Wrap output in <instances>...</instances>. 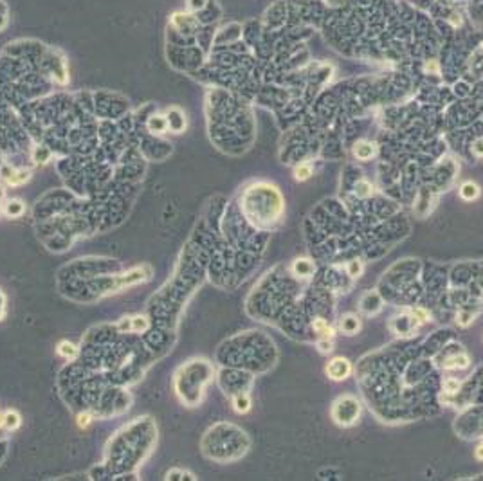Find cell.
Masks as SVG:
<instances>
[{"label":"cell","instance_id":"obj_27","mask_svg":"<svg viewBox=\"0 0 483 481\" xmlns=\"http://www.w3.org/2000/svg\"><path fill=\"white\" fill-rule=\"evenodd\" d=\"M413 318L417 319L419 322H428L429 319H431V316H429V312H428V310H424V308H415Z\"/></svg>","mask_w":483,"mask_h":481},{"label":"cell","instance_id":"obj_13","mask_svg":"<svg viewBox=\"0 0 483 481\" xmlns=\"http://www.w3.org/2000/svg\"><path fill=\"white\" fill-rule=\"evenodd\" d=\"M312 328H314V332L319 333L321 337H332V339H334V335H335L334 326H330L328 322L324 321V319H321V318H318V319H314V321H312Z\"/></svg>","mask_w":483,"mask_h":481},{"label":"cell","instance_id":"obj_7","mask_svg":"<svg viewBox=\"0 0 483 481\" xmlns=\"http://www.w3.org/2000/svg\"><path fill=\"white\" fill-rule=\"evenodd\" d=\"M354 155L359 160H370L377 155V144L372 141H359L354 146Z\"/></svg>","mask_w":483,"mask_h":481},{"label":"cell","instance_id":"obj_17","mask_svg":"<svg viewBox=\"0 0 483 481\" xmlns=\"http://www.w3.org/2000/svg\"><path fill=\"white\" fill-rule=\"evenodd\" d=\"M312 166L310 164H307V162H303V164H298L294 168V179L298 180V182H305V180H309L310 177H312Z\"/></svg>","mask_w":483,"mask_h":481},{"label":"cell","instance_id":"obj_24","mask_svg":"<svg viewBox=\"0 0 483 481\" xmlns=\"http://www.w3.org/2000/svg\"><path fill=\"white\" fill-rule=\"evenodd\" d=\"M148 328V321L145 318H134L130 319V330L132 332H143Z\"/></svg>","mask_w":483,"mask_h":481},{"label":"cell","instance_id":"obj_10","mask_svg":"<svg viewBox=\"0 0 483 481\" xmlns=\"http://www.w3.org/2000/svg\"><path fill=\"white\" fill-rule=\"evenodd\" d=\"M292 270L299 278H310L316 270V265L309 258H298L292 265Z\"/></svg>","mask_w":483,"mask_h":481},{"label":"cell","instance_id":"obj_15","mask_svg":"<svg viewBox=\"0 0 483 481\" xmlns=\"http://www.w3.org/2000/svg\"><path fill=\"white\" fill-rule=\"evenodd\" d=\"M233 407L236 413H247L251 409V397L247 393H238L236 397L233 398Z\"/></svg>","mask_w":483,"mask_h":481},{"label":"cell","instance_id":"obj_6","mask_svg":"<svg viewBox=\"0 0 483 481\" xmlns=\"http://www.w3.org/2000/svg\"><path fill=\"white\" fill-rule=\"evenodd\" d=\"M361 319L355 316V314H346L343 318L339 319V330L344 333V335H355V333L361 330Z\"/></svg>","mask_w":483,"mask_h":481},{"label":"cell","instance_id":"obj_32","mask_svg":"<svg viewBox=\"0 0 483 481\" xmlns=\"http://www.w3.org/2000/svg\"><path fill=\"white\" fill-rule=\"evenodd\" d=\"M2 199H4V189L0 188V200H2Z\"/></svg>","mask_w":483,"mask_h":481},{"label":"cell","instance_id":"obj_19","mask_svg":"<svg viewBox=\"0 0 483 481\" xmlns=\"http://www.w3.org/2000/svg\"><path fill=\"white\" fill-rule=\"evenodd\" d=\"M24 211H25V206L20 202V200H9L4 208V213L7 214V216H20Z\"/></svg>","mask_w":483,"mask_h":481},{"label":"cell","instance_id":"obj_14","mask_svg":"<svg viewBox=\"0 0 483 481\" xmlns=\"http://www.w3.org/2000/svg\"><path fill=\"white\" fill-rule=\"evenodd\" d=\"M148 128L154 134H164L168 130V119L164 115H152L148 119Z\"/></svg>","mask_w":483,"mask_h":481},{"label":"cell","instance_id":"obj_16","mask_svg":"<svg viewBox=\"0 0 483 481\" xmlns=\"http://www.w3.org/2000/svg\"><path fill=\"white\" fill-rule=\"evenodd\" d=\"M355 195H357L359 199H370L372 195H374V186H372V182L370 180H357V184H355Z\"/></svg>","mask_w":483,"mask_h":481},{"label":"cell","instance_id":"obj_12","mask_svg":"<svg viewBox=\"0 0 483 481\" xmlns=\"http://www.w3.org/2000/svg\"><path fill=\"white\" fill-rule=\"evenodd\" d=\"M20 424H22V418L16 411H7L4 417L0 418V426L4 427V429H7V431H15V429H18Z\"/></svg>","mask_w":483,"mask_h":481},{"label":"cell","instance_id":"obj_25","mask_svg":"<svg viewBox=\"0 0 483 481\" xmlns=\"http://www.w3.org/2000/svg\"><path fill=\"white\" fill-rule=\"evenodd\" d=\"M474 321V314L473 312H458L456 314V322H458L460 326H469L471 322Z\"/></svg>","mask_w":483,"mask_h":481},{"label":"cell","instance_id":"obj_31","mask_svg":"<svg viewBox=\"0 0 483 481\" xmlns=\"http://www.w3.org/2000/svg\"><path fill=\"white\" fill-rule=\"evenodd\" d=\"M474 456H476V460L483 461V441L480 443L478 447H476V451H474Z\"/></svg>","mask_w":483,"mask_h":481},{"label":"cell","instance_id":"obj_8","mask_svg":"<svg viewBox=\"0 0 483 481\" xmlns=\"http://www.w3.org/2000/svg\"><path fill=\"white\" fill-rule=\"evenodd\" d=\"M458 193H460V199L462 200H465V202H473V200L480 199L482 188H480L476 182H473V180H467V182H463L462 186H460Z\"/></svg>","mask_w":483,"mask_h":481},{"label":"cell","instance_id":"obj_2","mask_svg":"<svg viewBox=\"0 0 483 481\" xmlns=\"http://www.w3.org/2000/svg\"><path fill=\"white\" fill-rule=\"evenodd\" d=\"M359 415H361V406H359L357 398L354 397H341L335 400L334 409H332V417L337 426L350 427L357 422Z\"/></svg>","mask_w":483,"mask_h":481},{"label":"cell","instance_id":"obj_3","mask_svg":"<svg viewBox=\"0 0 483 481\" xmlns=\"http://www.w3.org/2000/svg\"><path fill=\"white\" fill-rule=\"evenodd\" d=\"M324 372H326L328 378H332L335 382H341L350 377V373H352V362L346 357H335L326 364Z\"/></svg>","mask_w":483,"mask_h":481},{"label":"cell","instance_id":"obj_26","mask_svg":"<svg viewBox=\"0 0 483 481\" xmlns=\"http://www.w3.org/2000/svg\"><path fill=\"white\" fill-rule=\"evenodd\" d=\"M51 159V152L47 148H44V146H40V148L35 150V160L36 162H42L45 164L47 160Z\"/></svg>","mask_w":483,"mask_h":481},{"label":"cell","instance_id":"obj_9","mask_svg":"<svg viewBox=\"0 0 483 481\" xmlns=\"http://www.w3.org/2000/svg\"><path fill=\"white\" fill-rule=\"evenodd\" d=\"M166 119H168V130H171V132H175V134H179V132H182V130H184L186 119H184V114H182L179 108L168 110Z\"/></svg>","mask_w":483,"mask_h":481},{"label":"cell","instance_id":"obj_18","mask_svg":"<svg viewBox=\"0 0 483 481\" xmlns=\"http://www.w3.org/2000/svg\"><path fill=\"white\" fill-rule=\"evenodd\" d=\"M58 353H60L63 359H74L78 355V348L69 341H61L58 344Z\"/></svg>","mask_w":483,"mask_h":481},{"label":"cell","instance_id":"obj_20","mask_svg":"<svg viewBox=\"0 0 483 481\" xmlns=\"http://www.w3.org/2000/svg\"><path fill=\"white\" fill-rule=\"evenodd\" d=\"M346 270H348V276H352V278H361V274L364 272V265L359 260H352L346 265Z\"/></svg>","mask_w":483,"mask_h":481},{"label":"cell","instance_id":"obj_11","mask_svg":"<svg viewBox=\"0 0 483 481\" xmlns=\"http://www.w3.org/2000/svg\"><path fill=\"white\" fill-rule=\"evenodd\" d=\"M471 366V359L465 353H458V355H453L449 357L447 361L443 362V368L445 370H467Z\"/></svg>","mask_w":483,"mask_h":481},{"label":"cell","instance_id":"obj_33","mask_svg":"<svg viewBox=\"0 0 483 481\" xmlns=\"http://www.w3.org/2000/svg\"><path fill=\"white\" fill-rule=\"evenodd\" d=\"M0 213H2V209H0Z\"/></svg>","mask_w":483,"mask_h":481},{"label":"cell","instance_id":"obj_30","mask_svg":"<svg viewBox=\"0 0 483 481\" xmlns=\"http://www.w3.org/2000/svg\"><path fill=\"white\" fill-rule=\"evenodd\" d=\"M4 314H5V298L4 294L0 292V319L4 318Z\"/></svg>","mask_w":483,"mask_h":481},{"label":"cell","instance_id":"obj_21","mask_svg":"<svg viewBox=\"0 0 483 481\" xmlns=\"http://www.w3.org/2000/svg\"><path fill=\"white\" fill-rule=\"evenodd\" d=\"M460 387H462V380H458V378H445L443 380V391L449 393V395L458 393Z\"/></svg>","mask_w":483,"mask_h":481},{"label":"cell","instance_id":"obj_22","mask_svg":"<svg viewBox=\"0 0 483 481\" xmlns=\"http://www.w3.org/2000/svg\"><path fill=\"white\" fill-rule=\"evenodd\" d=\"M318 350H319V353H323V355H326V353H332V350H334V339H332V337H321L318 341Z\"/></svg>","mask_w":483,"mask_h":481},{"label":"cell","instance_id":"obj_4","mask_svg":"<svg viewBox=\"0 0 483 481\" xmlns=\"http://www.w3.org/2000/svg\"><path fill=\"white\" fill-rule=\"evenodd\" d=\"M380 308H382V299H380V296H378L377 292H374V290L366 292L363 298H361V310H363L366 316H375V314L380 312Z\"/></svg>","mask_w":483,"mask_h":481},{"label":"cell","instance_id":"obj_5","mask_svg":"<svg viewBox=\"0 0 483 481\" xmlns=\"http://www.w3.org/2000/svg\"><path fill=\"white\" fill-rule=\"evenodd\" d=\"M0 177L9 184V186H20V184L29 180L31 173L29 171H15V169H9L7 166H2V169H0Z\"/></svg>","mask_w":483,"mask_h":481},{"label":"cell","instance_id":"obj_23","mask_svg":"<svg viewBox=\"0 0 483 481\" xmlns=\"http://www.w3.org/2000/svg\"><path fill=\"white\" fill-rule=\"evenodd\" d=\"M166 480H195L193 474H189L186 471H179V469H173L166 474Z\"/></svg>","mask_w":483,"mask_h":481},{"label":"cell","instance_id":"obj_1","mask_svg":"<svg viewBox=\"0 0 483 481\" xmlns=\"http://www.w3.org/2000/svg\"><path fill=\"white\" fill-rule=\"evenodd\" d=\"M211 368L206 361H191L175 375V389L180 400L195 406L202 397V387L210 382Z\"/></svg>","mask_w":483,"mask_h":481},{"label":"cell","instance_id":"obj_28","mask_svg":"<svg viewBox=\"0 0 483 481\" xmlns=\"http://www.w3.org/2000/svg\"><path fill=\"white\" fill-rule=\"evenodd\" d=\"M473 152L478 157H483V139H478L476 143H474V146H473Z\"/></svg>","mask_w":483,"mask_h":481},{"label":"cell","instance_id":"obj_29","mask_svg":"<svg viewBox=\"0 0 483 481\" xmlns=\"http://www.w3.org/2000/svg\"><path fill=\"white\" fill-rule=\"evenodd\" d=\"M89 422H90V417L87 415V413L78 417V424H80V427H87V426H89Z\"/></svg>","mask_w":483,"mask_h":481}]
</instances>
